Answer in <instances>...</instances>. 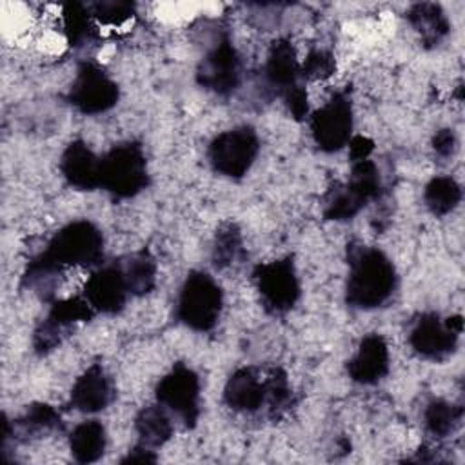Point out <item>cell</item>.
Listing matches in <instances>:
<instances>
[{
	"label": "cell",
	"mask_w": 465,
	"mask_h": 465,
	"mask_svg": "<svg viewBox=\"0 0 465 465\" xmlns=\"http://www.w3.org/2000/svg\"><path fill=\"white\" fill-rule=\"evenodd\" d=\"M347 263V305L360 311H371L385 305L398 285V272L391 258L378 247L349 243Z\"/></svg>",
	"instance_id": "6da1fadb"
},
{
	"label": "cell",
	"mask_w": 465,
	"mask_h": 465,
	"mask_svg": "<svg viewBox=\"0 0 465 465\" xmlns=\"http://www.w3.org/2000/svg\"><path fill=\"white\" fill-rule=\"evenodd\" d=\"M104 263V234L91 220H74L60 227L45 249L27 267L60 278L67 267H100Z\"/></svg>",
	"instance_id": "7a4b0ae2"
},
{
	"label": "cell",
	"mask_w": 465,
	"mask_h": 465,
	"mask_svg": "<svg viewBox=\"0 0 465 465\" xmlns=\"http://www.w3.org/2000/svg\"><path fill=\"white\" fill-rule=\"evenodd\" d=\"M149 182L147 158L140 142H120L100 156V189L111 196L133 198L147 189Z\"/></svg>",
	"instance_id": "3957f363"
},
{
	"label": "cell",
	"mask_w": 465,
	"mask_h": 465,
	"mask_svg": "<svg viewBox=\"0 0 465 465\" xmlns=\"http://www.w3.org/2000/svg\"><path fill=\"white\" fill-rule=\"evenodd\" d=\"M223 309V291L205 271H191L178 294L176 318L196 332H209L216 327Z\"/></svg>",
	"instance_id": "277c9868"
},
{
	"label": "cell",
	"mask_w": 465,
	"mask_h": 465,
	"mask_svg": "<svg viewBox=\"0 0 465 465\" xmlns=\"http://www.w3.org/2000/svg\"><path fill=\"white\" fill-rule=\"evenodd\" d=\"M252 282L263 311L271 316L287 314L298 303L302 294L292 256L258 263L252 269Z\"/></svg>",
	"instance_id": "5b68a950"
},
{
	"label": "cell",
	"mask_w": 465,
	"mask_h": 465,
	"mask_svg": "<svg viewBox=\"0 0 465 465\" xmlns=\"http://www.w3.org/2000/svg\"><path fill=\"white\" fill-rule=\"evenodd\" d=\"M260 153V138L251 125H238L216 134L209 147L207 158L214 173L240 180L243 178Z\"/></svg>",
	"instance_id": "8992f818"
},
{
	"label": "cell",
	"mask_w": 465,
	"mask_h": 465,
	"mask_svg": "<svg viewBox=\"0 0 465 465\" xmlns=\"http://www.w3.org/2000/svg\"><path fill=\"white\" fill-rule=\"evenodd\" d=\"M461 331L463 320L460 314L443 320L438 312H421L409 327V345L425 360L443 361L456 351Z\"/></svg>",
	"instance_id": "52a82bcc"
},
{
	"label": "cell",
	"mask_w": 465,
	"mask_h": 465,
	"mask_svg": "<svg viewBox=\"0 0 465 465\" xmlns=\"http://www.w3.org/2000/svg\"><path fill=\"white\" fill-rule=\"evenodd\" d=\"M67 102L82 114L94 116L107 113L118 104V84L93 60L78 64L76 76L67 91Z\"/></svg>",
	"instance_id": "ba28073f"
},
{
	"label": "cell",
	"mask_w": 465,
	"mask_h": 465,
	"mask_svg": "<svg viewBox=\"0 0 465 465\" xmlns=\"http://www.w3.org/2000/svg\"><path fill=\"white\" fill-rule=\"evenodd\" d=\"M309 125L312 140L320 151L336 153L343 149L352 138L354 127L351 91H336L322 107L311 114Z\"/></svg>",
	"instance_id": "9c48e42d"
},
{
	"label": "cell",
	"mask_w": 465,
	"mask_h": 465,
	"mask_svg": "<svg viewBox=\"0 0 465 465\" xmlns=\"http://www.w3.org/2000/svg\"><path fill=\"white\" fill-rule=\"evenodd\" d=\"M200 376L178 361L173 369L160 378L154 394L156 401L173 412L185 429H193L200 418Z\"/></svg>",
	"instance_id": "30bf717a"
},
{
	"label": "cell",
	"mask_w": 465,
	"mask_h": 465,
	"mask_svg": "<svg viewBox=\"0 0 465 465\" xmlns=\"http://www.w3.org/2000/svg\"><path fill=\"white\" fill-rule=\"evenodd\" d=\"M242 58L227 33L220 35L207 49L196 67V82L200 87L218 94L231 96L242 84Z\"/></svg>",
	"instance_id": "8fae6325"
},
{
	"label": "cell",
	"mask_w": 465,
	"mask_h": 465,
	"mask_svg": "<svg viewBox=\"0 0 465 465\" xmlns=\"http://www.w3.org/2000/svg\"><path fill=\"white\" fill-rule=\"evenodd\" d=\"M96 311L84 296H69L53 300L47 316L36 325L33 332V349L38 356L53 352L71 332L76 323L91 322Z\"/></svg>",
	"instance_id": "7c38bea8"
},
{
	"label": "cell",
	"mask_w": 465,
	"mask_h": 465,
	"mask_svg": "<svg viewBox=\"0 0 465 465\" xmlns=\"http://www.w3.org/2000/svg\"><path fill=\"white\" fill-rule=\"evenodd\" d=\"M269 400V371L258 367H240L236 369L225 387L223 401L225 405L242 414H252L267 407Z\"/></svg>",
	"instance_id": "4fadbf2b"
},
{
	"label": "cell",
	"mask_w": 465,
	"mask_h": 465,
	"mask_svg": "<svg viewBox=\"0 0 465 465\" xmlns=\"http://www.w3.org/2000/svg\"><path fill=\"white\" fill-rule=\"evenodd\" d=\"M129 289L116 260L96 267L84 285V298L102 314H118L129 298Z\"/></svg>",
	"instance_id": "5bb4252c"
},
{
	"label": "cell",
	"mask_w": 465,
	"mask_h": 465,
	"mask_svg": "<svg viewBox=\"0 0 465 465\" xmlns=\"http://www.w3.org/2000/svg\"><path fill=\"white\" fill-rule=\"evenodd\" d=\"M114 396L116 391L113 378L107 374L102 363H93L76 378L67 405L78 412L94 414L107 409Z\"/></svg>",
	"instance_id": "9a60e30c"
},
{
	"label": "cell",
	"mask_w": 465,
	"mask_h": 465,
	"mask_svg": "<svg viewBox=\"0 0 465 465\" xmlns=\"http://www.w3.org/2000/svg\"><path fill=\"white\" fill-rule=\"evenodd\" d=\"M389 361L387 340L378 332H371L360 340L354 356L347 361V374L360 385H374L387 376Z\"/></svg>",
	"instance_id": "2e32d148"
},
{
	"label": "cell",
	"mask_w": 465,
	"mask_h": 465,
	"mask_svg": "<svg viewBox=\"0 0 465 465\" xmlns=\"http://www.w3.org/2000/svg\"><path fill=\"white\" fill-rule=\"evenodd\" d=\"M263 78L278 96H283L291 89L302 85V69L296 49L287 38H276L271 42L263 64Z\"/></svg>",
	"instance_id": "e0dca14e"
},
{
	"label": "cell",
	"mask_w": 465,
	"mask_h": 465,
	"mask_svg": "<svg viewBox=\"0 0 465 465\" xmlns=\"http://www.w3.org/2000/svg\"><path fill=\"white\" fill-rule=\"evenodd\" d=\"M60 173L76 191H94L100 187V156L84 140H73L60 156Z\"/></svg>",
	"instance_id": "ac0fdd59"
},
{
	"label": "cell",
	"mask_w": 465,
	"mask_h": 465,
	"mask_svg": "<svg viewBox=\"0 0 465 465\" xmlns=\"http://www.w3.org/2000/svg\"><path fill=\"white\" fill-rule=\"evenodd\" d=\"M62 418L60 412L49 403H33L27 411L9 421L4 416V432H2V445H5L11 438L15 441H27L31 438H38L40 434H47L53 430H62Z\"/></svg>",
	"instance_id": "d6986e66"
},
{
	"label": "cell",
	"mask_w": 465,
	"mask_h": 465,
	"mask_svg": "<svg viewBox=\"0 0 465 465\" xmlns=\"http://www.w3.org/2000/svg\"><path fill=\"white\" fill-rule=\"evenodd\" d=\"M411 27L418 33L423 47L432 49L443 42L450 31L449 18L440 4L416 2L407 9L405 15Z\"/></svg>",
	"instance_id": "ffe728a7"
},
{
	"label": "cell",
	"mask_w": 465,
	"mask_h": 465,
	"mask_svg": "<svg viewBox=\"0 0 465 465\" xmlns=\"http://www.w3.org/2000/svg\"><path fill=\"white\" fill-rule=\"evenodd\" d=\"M134 430L138 434V443L154 450L171 440L174 425L169 411L156 401L138 411L134 418Z\"/></svg>",
	"instance_id": "44dd1931"
},
{
	"label": "cell",
	"mask_w": 465,
	"mask_h": 465,
	"mask_svg": "<svg viewBox=\"0 0 465 465\" xmlns=\"http://www.w3.org/2000/svg\"><path fill=\"white\" fill-rule=\"evenodd\" d=\"M131 296H145L156 285V260L147 249L125 254L116 260Z\"/></svg>",
	"instance_id": "7402d4cb"
},
{
	"label": "cell",
	"mask_w": 465,
	"mask_h": 465,
	"mask_svg": "<svg viewBox=\"0 0 465 465\" xmlns=\"http://www.w3.org/2000/svg\"><path fill=\"white\" fill-rule=\"evenodd\" d=\"M107 447V432L102 421L85 420L78 423L69 434V450L78 463L98 461Z\"/></svg>",
	"instance_id": "603a6c76"
},
{
	"label": "cell",
	"mask_w": 465,
	"mask_h": 465,
	"mask_svg": "<svg viewBox=\"0 0 465 465\" xmlns=\"http://www.w3.org/2000/svg\"><path fill=\"white\" fill-rule=\"evenodd\" d=\"M62 27L71 47L82 49L98 40V27L87 9V4H65L62 7Z\"/></svg>",
	"instance_id": "cb8c5ba5"
},
{
	"label": "cell",
	"mask_w": 465,
	"mask_h": 465,
	"mask_svg": "<svg viewBox=\"0 0 465 465\" xmlns=\"http://www.w3.org/2000/svg\"><path fill=\"white\" fill-rule=\"evenodd\" d=\"M345 187L361 207H365L372 200H380L383 194V185H381V178L376 163L369 158L352 162L351 174H349V180L345 182Z\"/></svg>",
	"instance_id": "d4e9b609"
},
{
	"label": "cell",
	"mask_w": 465,
	"mask_h": 465,
	"mask_svg": "<svg viewBox=\"0 0 465 465\" xmlns=\"http://www.w3.org/2000/svg\"><path fill=\"white\" fill-rule=\"evenodd\" d=\"M423 202L434 216H447L461 202V187L452 176H434L423 189Z\"/></svg>",
	"instance_id": "484cf974"
},
{
	"label": "cell",
	"mask_w": 465,
	"mask_h": 465,
	"mask_svg": "<svg viewBox=\"0 0 465 465\" xmlns=\"http://www.w3.org/2000/svg\"><path fill=\"white\" fill-rule=\"evenodd\" d=\"M463 420V407L445 400H432L423 411V423L430 436L441 440L458 430Z\"/></svg>",
	"instance_id": "4316f807"
},
{
	"label": "cell",
	"mask_w": 465,
	"mask_h": 465,
	"mask_svg": "<svg viewBox=\"0 0 465 465\" xmlns=\"http://www.w3.org/2000/svg\"><path fill=\"white\" fill-rule=\"evenodd\" d=\"M243 254L245 251H243V238H242L240 227L234 222H223L214 232L213 251H211L213 265L218 271H223L232 263L240 262Z\"/></svg>",
	"instance_id": "83f0119b"
},
{
	"label": "cell",
	"mask_w": 465,
	"mask_h": 465,
	"mask_svg": "<svg viewBox=\"0 0 465 465\" xmlns=\"http://www.w3.org/2000/svg\"><path fill=\"white\" fill-rule=\"evenodd\" d=\"M87 9L94 22L102 25H122L136 15V4L124 0L91 2L87 4Z\"/></svg>",
	"instance_id": "f1b7e54d"
},
{
	"label": "cell",
	"mask_w": 465,
	"mask_h": 465,
	"mask_svg": "<svg viewBox=\"0 0 465 465\" xmlns=\"http://www.w3.org/2000/svg\"><path fill=\"white\" fill-rule=\"evenodd\" d=\"M303 80H327L336 71V60L327 49H311L300 64Z\"/></svg>",
	"instance_id": "f546056e"
},
{
	"label": "cell",
	"mask_w": 465,
	"mask_h": 465,
	"mask_svg": "<svg viewBox=\"0 0 465 465\" xmlns=\"http://www.w3.org/2000/svg\"><path fill=\"white\" fill-rule=\"evenodd\" d=\"M282 98H283V104H285L287 111L291 113V116L296 122H302V120L307 118V114H309V98H307V91H305L303 84L291 89Z\"/></svg>",
	"instance_id": "4dcf8cb0"
},
{
	"label": "cell",
	"mask_w": 465,
	"mask_h": 465,
	"mask_svg": "<svg viewBox=\"0 0 465 465\" xmlns=\"http://www.w3.org/2000/svg\"><path fill=\"white\" fill-rule=\"evenodd\" d=\"M432 151L436 156L440 158H449L454 154L458 140H456V133L449 127L436 131V134L432 136Z\"/></svg>",
	"instance_id": "1f68e13d"
},
{
	"label": "cell",
	"mask_w": 465,
	"mask_h": 465,
	"mask_svg": "<svg viewBox=\"0 0 465 465\" xmlns=\"http://www.w3.org/2000/svg\"><path fill=\"white\" fill-rule=\"evenodd\" d=\"M349 156H351V162H360V160H365L369 158V154L372 153L374 149V142L363 134H356L349 140Z\"/></svg>",
	"instance_id": "d6a6232c"
},
{
	"label": "cell",
	"mask_w": 465,
	"mask_h": 465,
	"mask_svg": "<svg viewBox=\"0 0 465 465\" xmlns=\"http://www.w3.org/2000/svg\"><path fill=\"white\" fill-rule=\"evenodd\" d=\"M154 463L156 461V454L153 449H147L140 443H136L129 452L127 456L122 458V463Z\"/></svg>",
	"instance_id": "836d02e7"
}]
</instances>
